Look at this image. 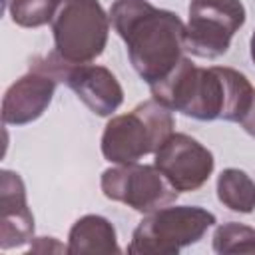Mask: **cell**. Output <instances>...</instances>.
Masks as SVG:
<instances>
[{"mask_svg": "<svg viewBox=\"0 0 255 255\" xmlns=\"http://www.w3.org/2000/svg\"><path fill=\"white\" fill-rule=\"evenodd\" d=\"M100 187L108 199L120 201L139 213H151L171 205L179 195L155 165H141L137 161L116 163L114 167L104 169Z\"/></svg>", "mask_w": 255, "mask_h": 255, "instance_id": "7", "label": "cell"}, {"mask_svg": "<svg viewBox=\"0 0 255 255\" xmlns=\"http://www.w3.org/2000/svg\"><path fill=\"white\" fill-rule=\"evenodd\" d=\"M151 98L199 122H239L247 114L255 88L235 68L211 66L199 68L189 58H181L177 66L159 82L149 86Z\"/></svg>", "mask_w": 255, "mask_h": 255, "instance_id": "1", "label": "cell"}, {"mask_svg": "<svg viewBox=\"0 0 255 255\" xmlns=\"http://www.w3.org/2000/svg\"><path fill=\"white\" fill-rule=\"evenodd\" d=\"M215 215L199 205H165L137 223L128 245L131 255H177L203 239L215 225Z\"/></svg>", "mask_w": 255, "mask_h": 255, "instance_id": "4", "label": "cell"}, {"mask_svg": "<svg viewBox=\"0 0 255 255\" xmlns=\"http://www.w3.org/2000/svg\"><path fill=\"white\" fill-rule=\"evenodd\" d=\"M36 243L38 245H32L30 251H68V247L60 245L54 237H36Z\"/></svg>", "mask_w": 255, "mask_h": 255, "instance_id": "16", "label": "cell"}, {"mask_svg": "<svg viewBox=\"0 0 255 255\" xmlns=\"http://www.w3.org/2000/svg\"><path fill=\"white\" fill-rule=\"evenodd\" d=\"M241 126H243V129H245L251 137H255V92H253L251 106H249L247 114H245V116H243V120H241Z\"/></svg>", "mask_w": 255, "mask_h": 255, "instance_id": "17", "label": "cell"}, {"mask_svg": "<svg viewBox=\"0 0 255 255\" xmlns=\"http://www.w3.org/2000/svg\"><path fill=\"white\" fill-rule=\"evenodd\" d=\"M60 0H8V14L16 26L40 28L52 24Z\"/></svg>", "mask_w": 255, "mask_h": 255, "instance_id": "14", "label": "cell"}, {"mask_svg": "<svg viewBox=\"0 0 255 255\" xmlns=\"http://www.w3.org/2000/svg\"><path fill=\"white\" fill-rule=\"evenodd\" d=\"M153 165L177 191H195L213 173V153L187 133H171L155 151Z\"/></svg>", "mask_w": 255, "mask_h": 255, "instance_id": "9", "label": "cell"}, {"mask_svg": "<svg viewBox=\"0 0 255 255\" xmlns=\"http://www.w3.org/2000/svg\"><path fill=\"white\" fill-rule=\"evenodd\" d=\"M217 199L231 211L251 213L255 209V181L237 167H227L217 175Z\"/></svg>", "mask_w": 255, "mask_h": 255, "instance_id": "13", "label": "cell"}, {"mask_svg": "<svg viewBox=\"0 0 255 255\" xmlns=\"http://www.w3.org/2000/svg\"><path fill=\"white\" fill-rule=\"evenodd\" d=\"M34 62L54 74L58 82H64L90 108V112L100 118L112 116L124 102L122 84L106 66L68 64L54 52L44 58H36Z\"/></svg>", "mask_w": 255, "mask_h": 255, "instance_id": "8", "label": "cell"}, {"mask_svg": "<svg viewBox=\"0 0 255 255\" xmlns=\"http://www.w3.org/2000/svg\"><path fill=\"white\" fill-rule=\"evenodd\" d=\"M52 36L58 58L68 64H90L106 50L110 14L100 0H60Z\"/></svg>", "mask_w": 255, "mask_h": 255, "instance_id": "5", "label": "cell"}, {"mask_svg": "<svg viewBox=\"0 0 255 255\" xmlns=\"http://www.w3.org/2000/svg\"><path fill=\"white\" fill-rule=\"evenodd\" d=\"M110 22L128 48L133 70L145 84L165 78L185 52V24L171 12L147 0H116Z\"/></svg>", "mask_w": 255, "mask_h": 255, "instance_id": "2", "label": "cell"}, {"mask_svg": "<svg viewBox=\"0 0 255 255\" xmlns=\"http://www.w3.org/2000/svg\"><path fill=\"white\" fill-rule=\"evenodd\" d=\"M249 48H251V60H253V64H255V32H253V36H251Z\"/></svg>", "mask_w": 255, "mask_h": 255, "instance_id": "18", "label": "cell"}, {"mask_svg": "<svg viewBox=\"0 0 255 255\" xmlns=\"http://www.w3.org/2000/svg\"><path fill=\"white\" fill-rule=\"evenodd\" d=\"M34 241V215L26 201L20 173L0 171V249L22 247Z\"/></svg>", "mask_w": 255, "mask_h": 255, "instance_id": "11", "label": "cell"}, {"mask_svg": "<svg viewBox=\"0 0 255 255\" xmlns=\"http://www.w3.org/2000/svg\"><path fill=\"white\" fill-rule=\"evenodd\" d=\"M213 251L219 255L255 253V227L237 221L219 225L213 233Z\"/></svg>", "mask_w": 255, "mask_h": 255, "instance_id": "15", "label": "cell"}, {"mask_svg": "<svg viewBox=\"0 0 255 255\" xmlns=\"http://www.w3.org/2000/svg\"><path fill=\"white\" fill-rule=\"evenodd\" d=\"M68 253H122L116 227L102 215L90 213L80 217L68 233Z\"/></svg>", "mask_w": 255, "mask_h": 255, "instance_id": "12", "label": "cell"}, {"mask_svg": "<svg viewBox=\"0 0 255 255\" xmlns=\"http://www.w3.org/2000/svg\"><path fill=\"white\" fill-rule=\"evenodd\" d=\"M171 110L157 100H145L131 112L114 116L102 133V155L110 163H135L173 133Z\"/></svg>", "mask_w": 255, "mask_h": 255, "instance_id": "3", "label": "cell"}, {"mask_svg": "<svg viewBox=\"0 0 255 255\" xmlns=\"http://www.w3.org/2000/svg\"><path fill=\"white\" fill-rule=\"evenodd\" d=\"M58 78L32 62L30 72L20 76L2 98V122L6 126H26L38 120L52 104Z\"/></svg>", "mask_w": 255, "mask_h": 255, "instance_id": "10", "label": "cell"}, {"mask_svg": "<svg viewBox=\"0 0 255 255\" xmlns=\"http://www.w3.org/2000/svg\"><path fill=\"white\" fill-rule=\"evenodd\" d=\"M245 18L247 12L241 0H191L185 24V50L205 60L223 56Z\"/></svg>", "mask_w": 255, "mask_h": 255, "instance_id": "6", "label": "cell"}]
</instances>
